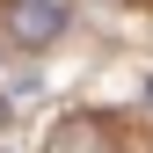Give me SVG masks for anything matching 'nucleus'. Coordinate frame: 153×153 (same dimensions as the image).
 <instances>
[{
	"label": "nucleus",
	"mask_w": 153,
	"mask_h": 153,
	"mask_svg": "<svg viewBox=\"0 0 153 153\" xmlns=\"http://www.w3.org/2000/svg\"><path fill=\"white\" fill-rule=\"evenodd\" d=\"M7 29H15V44H51V36L66 29V7H59V0H15V7H7Z\"/></svg>",
	"instance_id": "1"
},
{
	"label": "nucleus",
	"mask_w": 153,
	"mask_h": 153,
	"mask_svg": "<svg viewBox=\"0 0 153 153\" xmlns=\"http://www.w3.org/2000/svg\"><path fill=\"white\" fill-rule=\"evenodd\" d=\"M44 153H109V131L102 124H59Z\"/></svg>",
	"instance_id": "2"
}]
</instances>
